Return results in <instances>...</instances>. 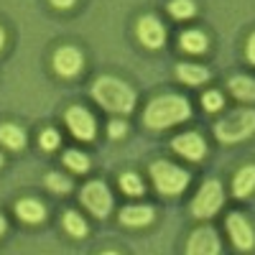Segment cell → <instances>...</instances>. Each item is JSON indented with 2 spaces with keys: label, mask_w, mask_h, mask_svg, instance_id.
Wrapping results in <instances>:
<instances>
[{
  "label": "cell",
  "mask_w": 255,
  "mask_h": 255,
  "mask_svg": "<svg viewBox=\"0 0 255 255\" xmlns=\"http://www.w3.org/2000/svg\"><path fill=\"white\" fill-rule=\"evenodd\" d=\"M191 118V108L189 102L179 95H163L148 102L145 108V125L153 128V130H161V128H171L176 123H184Z\"/></svg>",
  "instance_id": "cell-1"
},
{
  "label": "cell",
  "mask_w": 255,
  "mask_h": 255,
  "mask_svg": "<svg viewBox=\"0 0 255 255\" xmlns=\"http://www.w3.org/2000/svg\"><path fill=\"white\" fill-rule=\"evenodd\" d=\"M92 97L105 110L123 113V115L130 113L133 105H135V92L128 87L123 79H115V77H100L92 84Z\"/></svg>",
  "instance_id": "cell-2"
},
{
  "label": "cell",
  "mask_w": 255,
  "mask_h": 255,
  "mask_svg": "<svg viewBox=\"0 0 255 255\" xmlns=\"http://www.w3.org/2000/svg\"><path fill=\"white\" fill-rule=\"evenodd\" d=\"M255 133V110H235L215 125V135L222 143H238Z\"/></svg>",
  "instance_id": "cell-3"
},
{
  "label": "cell",
  "mask_w": 255,
  "mask_h": 255,
  "mask_svg": "<svg viewBox=\"0 0 255 255\" xmlns=\"http://www.w3.org/2000/svg\"><path fill=\"white\" fill-rule=\"evenodd\" d=\"M151 176H153L156 189L161 191V194H168V197L184 191L186 184H189V174L184 171V168L168 163V161H156L151 166Z\"/></svg>",
  "instance_id": "cell-4"
},
{
  "label": "cell",
  "mask_w": 255,
  "mask_h": 255,
  "mask_svg": "<svg viewBox=\"0 0 255 255\" xmlns=\"http://www.w3.org/2000/svg\"><path fill=\"white\" fill-rule=\"evenodd\" d=\"M222 186L220 181L215 179H209L202 184L199 189V194L194 197V202H191V212H194V217H212V215H217L220 207H222Z\"/></svg>",
  "instance_id": "cell-5"
},
{
  "label": "cell",
  "mask_w": 255,
  "mask_h": 255,
  "mask_svg": "<svg viewBox=\"0 0 255 255\" xmlns=\"http://www.w3.org/2000/svg\"><path fill=\"white\" fill-rule=\"evenodd\" d=\"M82 202L95 217H108L113 209V194L102 181H90L82 189Z\"/></svg>",
  "instance_id": "cell-6"
},
{
  "label": "cell",
  "mask_w": 255,
  "mask_h": 255,
  "mask_svg": "<svg viewBox=\"0 0 255 255\" xmlns=\"http://www.w3.org/2000/svg\"><path fill=\"white\" fill-rule=\"evenodd\" d=\"M186 253H189V255H215V253H220L217 232L212 230V227L194 230V232H191V238H189Z\"/></svg>",
  "instance_id": "cell-7"
},
{
  "label": "cell",
  "mask_w": 255,
  "mask_h": 255,
  "mask_svg": "<svg viewBox=\"0 0 255 255\" xmlns=\"http://www.w3.org/2000/svg\"><path fill=\"white\" fill-rule=\"evenodd\" d=\"M67 125H69V130L77 138H82V140H92L95 130H97L95 118L90 115V110H84V108H69L67 110Z\"/></svg>",
  "instance_id": "cell-8"
},
{
  "label": "cell",
  "mask_w": 255,
  "mask_h": 255,
  "mask_svg": "<svg viewBox=\"0 0 255 255\" xmlns=\"http://www.w3.org/2000/svg\"><path fill=\"white\" fill-rule=\"evenodd\" d=\"M227 230H230V238L240 250H250L255 245V235H253V227L250 222L240 215V212H232L227 217Z\"/></svg>",
  "instance_id": "cell-9"
},
{
  "label": "cell",
  "mask_w": 255,
  "mask_h": 255,
  "mask_svg": "<svg viewBox=\"0 0 255 255\" xmlns=\"http://www.w3.org/2000/svg\"><path fill=\"white\" fill-rule=\"evenodd\" d=\"M138 38L143 41L148 49H158V46H163V41H166V28L161 26L158 18L143 15L138 20Z\"/></svg>",
  "instance_id": "cell-10"
},
{
  "label": "cell",
  "mask_w": 255,
  "mask_h": 255,
  "mask_svg": "<svg viewBox=\"0 0 255 255\" xmlns=\"http://www.w3.org/2000/svg\"><path fill=\"white\" fill-rule=\"evenodd\" d=\"M82 64H84V59H82L79 49H74V46H61L54 54V69L59 77H74L82 69Z\"/></svg>",
  "instance_id": "cell-11"
},
{
  "label": "cell",
  "mask_w": 255,
  "mask_h": 255,
  "mask_svg": "<svg viewBox=\"0 0 255 255\" xmlns=\"http://www.w3.org/2000/svg\"><path fill=\"white\" fill-rule=\"evenodd\" d=\"M174 151L181 153V156H186L189 161H199V158L207 153V145H204L202 135H197V133H184V135H179V138L174 140Z\"/></svg>",
  "instance_id": "cell-12"
},
{
  "label": "cell",
  "mask_w": 255,
  "mask_h": 255,
  "mask_svg": "<svg viewBox=\"0 0 255 255\" xmlns=\"http://www.w3.org/2000/svg\"><path fill=\"white\" fill-rule=\"evenodd\" d=\"M15 215L23 220V222H28V225H36V222H44L46 207L41 204V202H36V199H20L15 204Z\"/></svg>",
  "instance_id": "cell-13"
},
{
  "label": "cell",
  "mask_w": 255,
  "mask_h": 255,
  "mask_svg": "<svg viewBox=\"0 0 255 255\" xmlns=\"http://www.w3.org/2000/svg\"><path fill=\"white\" fill-rule=\"evenodd\" d=\"M255 189V166H243L240 171L235 174V181H232V191L235 197H248L250 191Z\"/></svg>",
  "instance_id": "cell-14"
},
{
  "label": "cell",
  "mask_w": 255,
  "mask_h": 255,
  "mask_svg": "<svg viewBox=\"0 0 255 255\" xmlns=\"http://www.w3.org/2000/svg\"><path fill=\"white\" fill-rule=\"evenodd\" d=\"M120 220L130 227H140V225H148L153 220V209L151 207H125L120 212Z\"/></svg>",
  "instance_id": "cell-15"
},
{
  "label": "cell",
  "mask_w": 255,
  "mask_h": 255,
  "mask_svg": "<svg viewBox=\"0 0 255 255\" xmlns=\"http://www.w3.org/2000/svg\"><path fill=\"white\" fill-rule=\"evenodd\" d=\"M0 143H3L5 148H13V151H18V148L26 145V133L20 130L18 125L5 123V125H0Z\"/></svg>",
  "instance_id": "cell-16"
},
{
  "label": "cell",
  "mask_w": 255,
  "mask_h": 255,
  "mask_svg": "<svg viewBox=\"0 0 255 255\" xmlns=\"http://www.w3.org/2000/svg\"><path fill=\"white\" fill-rule=\"evenodd\" d=\"M176 77L186 84H202L209 79V72L204 67H197V64H179L176 67Z\"/></svg>",
  "instance_id": "cell-17"
},
{
  "label": "cell",
  "mask_w": 255,
  "mask_h": 255,
  "mask_svg": "<svg viewBox=\"0 0 255 255\" xmlns=\"http://www.w3.org/2000/svg\"><path fill=\"white\" fill-rule=\"evenodd\" d=\"M230 92L235 95L238 100L253 102L255 100V79H250V77H232L230 79Z\"/></svg>",
  "instance_id": "cell-18"
},
{
  "label": "cell",
  "mask_w": 255,
  "mask_h": 255,
  "mask_svg": "<svg viewBox=\"0 0 255 255\" xmlns=\"http://www.w3.org/2000/svg\"><path fill=\"white\" fill-rule=\"evenodd\" d=\"M181 49L189 54H204L207 51V36L202 31H186L181 33Z\"/></svg>",
  "instance_id": "cell-19"
},
{
  "label": "cell",
  "mask_w": 255,
  "mask_h": 255,
  "mask_svg": "<svg viewBox=\"0 0 255 255\" xmlns=\"http://www.w3.org/2000/svg\"><path fill=\"white\" fill-rule=\"evenodd\" d=\"M64 227H67V232L72 238H84L87 235V225H84V220L77 215V212H67V215H64Z\"/></svg>",
  "instance_id": "cell-20"
},
{
  "label": "cell",
  "mask_w": 255,
  "mask_h": 255,
  "mask_svg": "<svg viewBox=\"0 0 255 255\" xmlns=\"http://www.w3.org/2000/svg\"><path fill=\"white\" fill-rule=\"evenodd\" d=\"M120 186H123V191L128 197H140L143 194V181L138 179V174H123Z\"/></svg>",
  "instance_id": "cell-21"
},
{
  "label": "cell",
  "mask_w": 255,
  "mask_h": 255,
  "mask_svg": "<svg viewBox=\"0 0 255 255\" xmlns=\"http://www.w3.org/2000/svg\"><path fill=\"white\" fill-rule=\"evenodd\" d=\"M194 3H191V0H171V3H168V13H171L174 18H191L194 15Z\"/></svg>",
  "instance_id": "cell-22"
},
{
  "label": "cell",
  "mask_w": 255,
  "mask_h": 255,
  "mask_svg": "<svg viewBox=\"0 0 255 255\" xmlns=\"http://www.w3.org/2000/svg\"><path fill=\"white\" fill-rule=\"evenodd\" d=\"M64 163H67L72 171H77V174H82V171H87V168H90V158L84 153H79V151H67Z\"/></svg>",
  "instance_id": "cell-23"
},
{
  "label": "cell",
  "mask_w": 255,
  "mask_h": 255,
  "mask_svg": "<svg viewBox=\"0 0 255 255\" xmlns=\"http://www.w3.org/2000/svg\"><path fill=\"white\" fill-rule=\"evenodd\" d=\"M46 186L51 191H56V194H67V191L72 189V181L67 176H61V174H49L46 176Z\"/></svg>",
  "instance_id": "cell-24"
},
{
  "label": "cell",
  "mask_w": 255,
  "mask_h": 255,
  "mask_svg": "<svg viewBox=\"0 0 255 255\" xmlns=\"http://www.w3.org/2000/svg\"><path fill=\"white\" fill-rule=\"evenodd\" d=\"M38 143H41V148H44V151H54V148L59 145V133L49 128V130H44V133H41Z\"/></svg>",
  "instance_id": "cell-25"
},
{
  "label": "cell",
  "mask_w": 255,
  "mask_h": 255,
  "mask_svg": "<svg viewBox=\"0 0 255 255\" xmlns=\"http://www.w3.org/2000/svg\"><path fill=\"white\" fill-rule=\"evenodd\" d=\"M202 105H204L209 113H217V110L222 108V95H220V92H207V95L202 97Z\"/></svg>",
  "instance_id": "cell-26"
},
{
  "label": "cell",
  "mask_w": 255,
  "mask_h": 255,
  "mask_svg": "<svg viewBox=\"0 0 255 255\" xmlns=\"http://www.w3.org/2000/svg\"><path fill=\"white\" fill-rule=\"evenodd\" d=\"M108 133H110V138H120V135L128 133V125H125L123 120H113V123L108 125Z\"/></svg>",
  "instance_id": "cell-27"
},
{
  "label": "cell",
  "mask_w": 255,
  "mask_h": 255,
  "mask_svg": "<svg viewBox=\"0 0 255 255\" xmlns=\"http://www.w3.org/2000/svg\"><path fill=\"white\" fill-rule=\"evenodd\" d=\"M74 3H77V0H51V5L59 8V10H67V8H72Z\"/></svg>",
  "instance_id": "cell-28"
},
{
  "label": "cell",
  "mask_w": 255,
  "mask_h": 255,
  "mask_svg": "<svg viewBox=\"0 0 255 255\" xmlns=\"http://www.w3.org/2000/svg\"><path fill=\"white\" fill-rule=\"evenodd\" d=\"M248 59L255 64V33L250 36V41H248Z\"/></svg>",
  "instance_id": "cell-29"
},
{
  "label": "cell",
  "mask_w": 255,
  "mask_h": 255,
  "mask_svg": "<svg viewBox=\"0 0 255 255\" xmlns=\"http://www.w3.org/2000/svg\"><path fill=\"white\" fill-rule=\"evenodd\" d=\"M5 227H8V225H5V217L0 215V235H3V232H5Z\"/></svg>",
  "instance_id": "cell-30"
},
{
  "label": "cell",
  "mask_w": 255,
  "mask_h": 255,
  "mask_svg": "<svg viewBox=\"0 0 255 255\" xmlns=\"http://www.w3.org/2000/svg\"><path fill=\"white\" fill-rule=\"evenodd\" d=\"M3 44H5V31L0 28V49H3Z\"/></svg>",
  "instance_id": "cell-31"
},
{
  "label": "cell",
  "mask_w": 255,
  "mask_h": 255,
  "mask_svg": "<svg viewBox=\"0 0 255 255\" xmlns=\"http://www.w3.org/2000/svg\"><path fill=\"white\" fill-rule=\"evenodd\" d=\"M0 166H3V156H0Z\"/></svg>",
  "instance_id": "cell-32"
}]
</instances>
